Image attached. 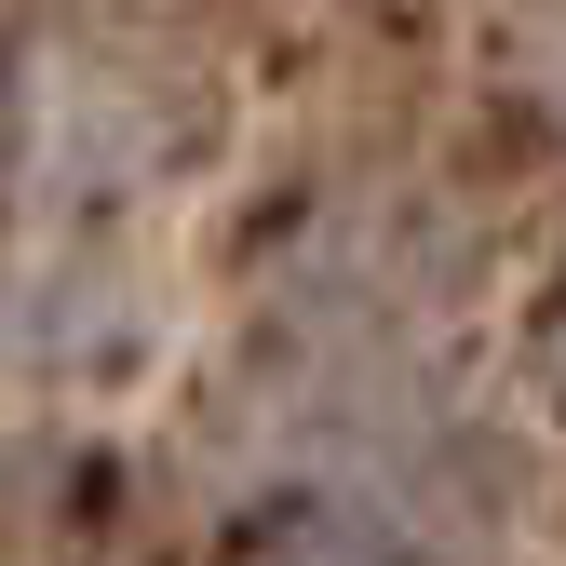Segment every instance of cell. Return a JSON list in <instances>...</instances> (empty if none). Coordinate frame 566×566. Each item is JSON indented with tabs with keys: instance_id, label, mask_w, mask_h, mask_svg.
I'll return each instance as SVG.
<instances>
[{
	"instance_id": "cell-1",
	"label": "cell",
	"mask_w": 566,
	"mask_h": 566,
	"mask_svg": "<svg viewBox=\"0 0 566 566\" xmlns=\"http://www.w3.org/2000/svg\"><path fill=\"white\" fill-rule=\"evenodd\" d=\"M539 378H553V391H566V311H553V324H539Z\"/></svg>"
}]
</instances>
